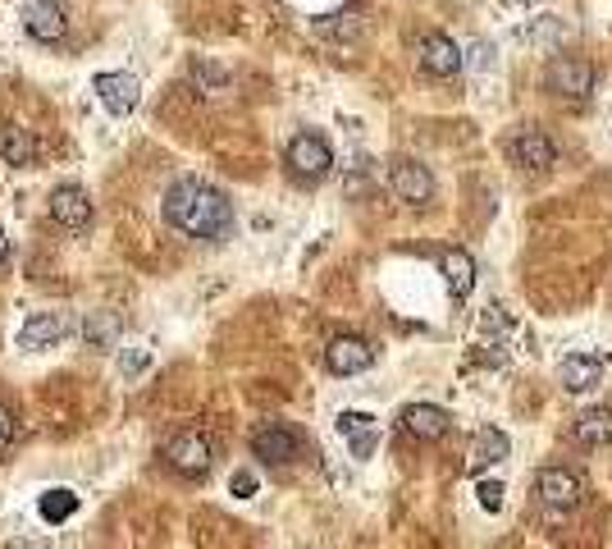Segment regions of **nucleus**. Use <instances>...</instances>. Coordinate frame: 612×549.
Returning a JSON list of instances; mask_svg holds the SVG:
<instances>
[{
    "label": "nucleus",
    "mask_w": 612,
    "mask_h": 549,
    "mask_svg": "<svg viewBox=\"0 0 612 549\" xmlns=\"http://www.w3.org/2000/svg\"><path fill=\"white\" fill-rule=\"evenodd\" d=\"M23 28H28V37L33 42H65L69 33V14L59 0H28V10H23Z\"/></svg>",
    "instance_id": "10"
},
{
    "label": "nucleus",
    "mask_w": 612,
    "mask_h": 549,
    "mask_svg": "<svg viewBox=\"0 0 612 549\" xmlns=\"http://www.w3.org/2000/svg\"><path fill=\"white\" fill-rule=\"evenodd\" d=\"M571 440L586 449H603L612 440V408H590L571 421Z\"/></svg>",
    "instance_id": "20"
},
{
    "label": "nucleus",
    "mask_w": 612,
    "mask_h": 549,
    "mask_svg": "<svg viewBox=\"0 0 612 549\" xmlns=\"http://www.w3.org/2000/svg\"><path fill=\"white\" fill-rule=\"evenodd\" d=\"M91 92H97L101 106H106L114 119L133 115L138 101H142V83H138L133 74H97V78H91Z\"/></svg>",
    "instance_id": "11"
},
{
    "label": "nucleus",
    "mask_w": 612,
    "mask_h": 549,
    "mask_svg": "<svg viewBox=\"0 0 612 549\" xmlns=\"http://www.w3.org/2000/svg\"><path fill=\"white\" fill-rule=\"evenodd\" d=\"M507 157H512V165H522V170H548V165H558V147L544 129L526 125V129H516L507 138Z\"/></svg>",
    "instance_id": "8"
},
{
    "label": "nucleus",
    "mask_w": 612,
    "mask_h": 549,
    "mask_svg": "<svg viewBox=\"0 0 612 549\" xmlns=\"http://www.w3.org/2000/svg\"><path fill=\"white\" fill-rule=\"evenodd\" d=\"M51 220L65 225V229H87L91 225L87 189H78V183H59V189L51 193Z\"/></svg>",
    "instance_id": "13"
},
{
    "label": "nucleus",
    "mask_w": 612,
    "mask_h": 549,
    "mask_svg": "<svg viewBox=\"0 0 612 549\" xmlns=\"http://www.w3.org/2000/svg\"><path fill=\"white\" fill-rule=\"evenodd\" d=\"M603 380V362L594 357V353H571V357H562V366H558V385L567 389V394H586V389H594Z\"/></svg>",
    "instance_id": "16"
},
{
    "label": "nucleus",
    "mask_w": 612,
    "mask_h": 549,
    "mask_svg": "<svg viewBox=\"0 0 612 549\" xmlns=\"http://www.w3.org/2000/svg\"><path fill=\"white\" fill-rule=\"evenodd\" d=\"M516 6H531V10H535V6H539V0H516Z\"/></svg>",
    "instance_id": "30"
},
{
    "label": "nucleus",
    "mask_w": 612,
    "mask_h": 549,
    "mask_svg": "<svg viewBox=\"0 0 612 549\" xmlns=\"http://www.w3.org/2000/svg\"><path fill=\"white\" fill-rule=\"evenodd\" d=\"M284 157H288V170L297 179H325L334 170V151H329V142L320 133H297Z\"/></svg>",
    "instance_id": "6"
},
{
    "label": "nucleus",
    "mask_w": 612,
    "mask_h": 549,
    "mask_svg": "<svg viewBox=\"0 0 612 549\" xmlns=\"http://www.w3.org/2000/svg\"><path fill=\"white\" fill-rule=\"evenodd\" d=\"M83 334H87V344H97V348H110V344L119 340V321H114L110 312H97V316H87Z\"/></svg>",
    "instance_id": "23"
},
{
    "label": "nucleus",
    "mask_w": 612,
    "mask_h": 549,
    "mask_svg": "<svg viewBox=\"0 0 612 549\" xmlns=\"http://www.w3.org/2000/svg\"><path fill=\"white\" fill-rule=\"evenodd\" d=\"M339 435L348 440L352 458H371L380 449V421L371 412H339Z\"/></svg>",
    "instance_id": "15"
},
{
    "label": "nucleus",
    "mask_w": 612,
    "mask_h": 549,
    "mask_svg": "<svg viewBox=\"0 0 612 549\" xmlns=\"http://www.w3.org/2000/svg\"><path fill=\"white\" fill-rule=\"evenodd\" d=\"M389 189H393L397 202L425 206V202L435 197V179H430V170H425L420 161H397V165L389 170Z\"/></svg>",
    "instance_id": "12"
},
{
    "label": "nucleus",
    "mask_w": 612,
    "mask_h": 549,
    "mask_svg": "<svg viewBox=\"0 0 612 549\" xmlns=\"http://www.w3.org/2000/svg\"><path fill=\"white\" fill-rule=\"evenodd\" d=\"M476 499H480L484 513H499V508H503V485H499V481H480V485H476Z\"/></svg>",
    "instance_id": "25"
},
{
    "label": "nucleus",
    "mask_w": 612,
    "mask_h": 549,
    "mask_svg": "<svg viewBox=\"0 0 612 549\" xmlns=\"http://www.w3.org/2000/svg\"><path fill=\"white\" fill-rule=\"evenodd\" d=\"M165 463H170L178 476H206L210 463H216V453H210V440H206V435L178 431V435H170V444H165Z\"/></svg>",
    "instance_id": "5"
},
{
    "label": "nucleus",
    "mask_w": 612,
    "mask_h": 549,
    "mask_svg": "<svg viewBox=\"0 0 612 549\" xmlns=\"http://www.w3.org/2000/svg\"><path fill=\"white\" fill-rule=\"evenodd\" d=\"M33 157H37L33 133L19 129V125H0V161L6 165H33Z\"/></svg>",
    "instance_id": "21"
},
{
    "label": "nucleus",
    "mask_w": 612,
    "mask_h": 549,
    "mask_svg": "<svg viewBox=\"0 0 612 549\" xmlns=\"http://www.w3.org/2000/svg\"><path fill=\"white\" fill-rule=\"evenodd\" d=\"M439 266H444V280H448L452 298H471L476 293V257L467 248H448L439 257Z\"/></svg>",
    "instance_id": "19"
},
{
    "label": "nucleus",
    "mask_w": 612,
    "mask_h": 549,
    "mask_svg": "<svg viewBox=\"0 0 612 549\" xmlns=\"http://www.w3.org/2000/svg\"><path fill=\"white\" fill-rule=\"evenodd\" d=\"M37 508H42V517H46L51 527H55V523H69V517L78 513V495H74V491H46Z\"/></svg>",
    "instance_id": "22"
},
{
    "label": "nucleus",
    "mask_w": 612,
    "mask_h": 549,
    "mask_svg": "<svg viewBox=\"0 0 612 549\" xmlns=\"http://www.w3.org/2000/svg\"><path fill=\"white\" fill-rule=\"evenodd\" d=\"M416 60H420V69L435 74V78H452V74H462V65H467L462 46H457L448 33H425L416 42Z\"/></svg>",
    "instance_id": "7"
},
{
    "label": "nucleus",
    "mask_w": 612,
    "mask_h": 549,
    "mask_svg": "<svg viewBox=\"0 0 612 549\" xmlns=\"http://www.w3.org/2000/svg\"><path fill=\"white\" fill-rule=\"evenodd\" d=\"M507 453H512V440L499 431V426H484V431L476 435V444H471V453H467V472L480 476V472H489L494 463H503Z\"/></svg>",
    "instance_id": "17"
},
{
    "label": "nucleus",
    "mask_w": 612,
    "mask_h": 549,
    "mask_svg": "<svg viewBox=\"0 0 612 549\" xmlns=\"http://www.w3.org/2000/svg\"><path fill=\"white\" fill-rule=\"evenodd\" d=\"M535 495L544 508H554V513H571L580 499H586V481H580L571 467H544L535 476Z\"/></svg>",
    "instance_id": "3"
},
{
    "label": "nucleus",
    "mask_w": 612,
    "mask_h": 549,
    "mask_svg": "<svg viewBox=\"0 0 612 549\" xmlns=\"http://www.w3.org/2000/svg\"><path fill=\"white\" fill-rule=\"evenodd\" d=\"M403 431H407L412 440L435 444V440H444V435L452 431V417H448L439 403H412V408H403Z\"/></svg>",
    "instance_id": "14"
},
{
    "label": "nucleus",
    "mask_w": 612,
    "mask_h": 549,
    "mask_svg": "<svg viewBox=\"0 0 612 549\" xmlns=\"http://www.w3.org/2000/svg\"><path fill=\"white\" fill-rule=\"evenodd\" d=\"M165 220L183 238L225 243L233 234V202L220 189H210L206 179H178L165 193Z\"/></svg>",
    "instance_id": "1"
},
{
    "label": "nucleus",
    "mask_w": 612,
    "mask_h": 549,
    "mask_svg": "<svg viewBox=\"0 0 612 549\" xmlns=\"http://www.w3.org/2000/svg\"><path fill=\"white\" fill-rule=\"evenodd\" d=\"M252 453L261 458V463H274V467L297 463V458H302V435L284 421H265V426L252 431Z\"/></svg>",
    "instance_id": "4"
},
{
    "label": "nucleus",
    "mask_w": 612,
    "mask_h": 549,
    "mask_svg": "<svg viewBox=\"0 0 612 549\" xmlns=\"http://www.w3.org/2000/svg\"><path fill=\"white\" fill-rule=\"evenodd\" d=\"M544 87L554 92L558 101H590L594 92V69L580 55H554L544 69Z\"/></svg>",
    "instance_id": "2"
},
{
    "label": "nucleus",
    "mask_w": 612,
    "mask_h": 549,
    "mask_svg": "<svg viewBox=\"0 0 612 549\" xmlns=\"http://www.w3.org/2000/svg\"><path fill=\"white\" fill-rule=\"evenodd\" d=\"M229 491H233L238 499H252V495H256V476H252V472H233Z\"/></svg>",
    "instance_id": "26"
},
{
    "label": "nucleus",
    "mask_w": 612,
    "mask_h": 549,
    "mask_svg": "<svg viewBox=\"0 0 612 549\" xmlns=\"http://www.w3.org/2000/svg\"><path fill=\"white\" fill-rule=\"evenodd\" d=\"M10 261V238H6V229H0V266Z\"/></svg>",
    "instance_id": "29"
},
{
    "label": "nucleus",
    "mask_w": 612,
    "mask_h": 549,
    "mask_svg": "<svg viewBox=\"0 0 612 549\" xmlns=\"http://www.w3.org/2000/svg\"><path fill=\"white\" fill-rule=\"evenodd\" d=\"M193 78H201L206 92H220V87L229 83V74H225L220 65H210V60H197V65H193Z\"/></svg>",
    "instance_id": "24"
},
{
    "label": "nucleus",
    "mask_w": 612,
    "mask_h": 549,
    "mask_svg": "<svg viewBox=\"0 0 612 549\" xmlns=\"http://www.w3.org/2000/svg\"><path fill=\"white\" fill-rule=\"evenodd\" d=\"M119 366H124V372H142V366H146V353L138 348V353H129V357H119Z\"/></svg>",
    "instance_id": "28"
},
{
    "label": "nucleus",
    "mask_w": 612,
    "mask_h": 549,
    "mask_svg": "<svg viewBox=\"0 0 612 549\" xmlns=\"http://www.w3.org/2000/svg\"><path fill=\"white\" fill-rule=\"evenodd\" d=\"M325 366L334 376H361L375 366V348L361 340V334H339V340H329L325 348Z\"/></svg>",
    "instance_id": "9"
},
{
    "label": "nucleus",
    "mask_w": 612,
    "mask_h": 549,
    "mask_svg": "<svg viewBox=\"0 0 612 549\" xmlns=\"http://www.w3.org/2000/svg\"><path fill=\"white\" fill-rule=\"evenodd\" d=\"M14 440V412L6 408V403H0V449H6Z\"/></svg>",
    "instance_id": "27"
},
{
    "label": "nucleus",
    "mask_w": 612,
    "mask_h": 549,
    "mask_svg": "<svg viewBox=\"0 0 612 549\" xmlns=\"http://www.w3.org/2000/svg\"><path fill=\"white\" fill-rule=\"evenodd\" d=\"M59 340H65V321H59L55 312H33V316L23 321V330H19V348H28V353L55 348Z\"/></svg>",
    "instance_id": "18"
}]
</instances>
